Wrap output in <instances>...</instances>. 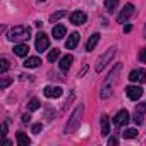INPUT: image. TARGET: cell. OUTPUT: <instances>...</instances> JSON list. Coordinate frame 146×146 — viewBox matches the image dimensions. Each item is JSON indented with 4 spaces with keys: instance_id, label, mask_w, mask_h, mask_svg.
I'll use <instances>...</instances> for the list:
<instances>
[{
    "instance_id": "cell-27",
    "label": "cell",
    "mask_w": 146,
    "mask_h": 146,
    "mask_svg": "<svg viewBox=\"0 0 146 146\" xmlns=\"http://www.w3.org/2000/svg\"><path fill=\"white\" fill-rule=\"evenodd\" d=\"M11 83H12V79H9V78H2V83H0V90H5Z\"/></svg>"
},
{
    "instance_id": "cell-22",
    "label": "cell",
    "mask_w": 146,
    "mask_h": 146,
    "mask_svg": "<svg viewBox=\"0 0 146 146\" xmlns=\"http://www.w3.org/2000/svg\"><path fill=\"white\" fill-rule=\"evenodd\" d=\"M119 5V0H105V9L108 12H113V9Z\"/></svg>"
},
{
    "instance_id": "cell-5",
    "label": "cell",
    "mask_w": 146,
    "mask_h": 146,
    "mask_svg": "<svg viewBox=\"0 0 146 146\" xmlns=\"http://www.w3.org/2000/svg\"><path fill=\"white\" fill-rule=\"evenodd\" d=\"M127 122H129V112L127 110H119L113 117L115 127H124V125H127Z\"/></svg>"
},
{
    "instance_id": "cell-6",
    "label": "cell",
    "mask_w": 146,
    "mask_h": 146,
    "mask_svg": "<svg viewBox=\"0 0 146 146\" xmlns=\"http://www.w3.org/2000/svg\"><path fill=\"white\" fill-rule=\"evenodd\" d=\"M35 45H36V50H38V52H45V50L50 46V40H48V36H46L45 33H38Z\"/></svg>"
},
{
    "instance_id": "cell-10",
    "label": "cell",
    "mask_w": 146,
    "mask_h": 146,
    "mask_svg": "<svg viewBox=\"0 0 146 146\" xmlns=\"http://www.w3.org/2000/svg\"><path fill=\"white\" fill-rule=\"evenodd\" d=\"M125 95H127V98H131V100H139L141 95H143V90H141L139 86H127V88H125Z\"/></svg>"
},
{
    "instance_id": "cell-24",
    "label": "cell",
    "mask_w": 146,
    "mask_h": 146,
    "mask_svg": "<svg viewBox=\"0 0 146 146\" xmlns=\"http://www.w3.org/2000/svg\"><path fill=\"white\" fill-rule=\"evenodd\" d=\"M58 57H60V50H57V48H55V50H52V52L48 53V62H55Z\"/></svg>"
},
{
    "instance_id": "cell-33",
    "label": "cell",
    "mask_w": 146,
    "mask_h": 146,
    "mask_svg": "<svg viewBox=\"0 0 146 146\" xmlns=\"http://www.w3.org/2000/svg\"><path fill=\"white\" fill-rule=\"evenodd\" d=\"M131 29H132V28H131V26H129V24H127V26H125V28H124V31H125V33H129V31H131Z\"/></svg>"
},
{
    "instance_id": "cell-35",
    "label": "cell",
    "mask_w": 146,
    "mask_h": 146,
    "mask_svg": "<svg viewBox=\"0 0 146 146\" xmlns=\"http://www.w3.org/2000/svg\"><path fill=\"white\" fill-rule=\"evenodd\" d=\"M38 2H45V0H38Z\"/></svg>"
},
{
    "instance_id": "cell-32",
    "label": "cell",
    "mask_w": 146,
    "mask_h": 146,
    "mask_svg": "<svg viewBox=\"0 0 146 146\" xmlns=\"http://www.w3.org/2000/svg\"><path fill=\"white\" fill-rule=\"evenodd\" d=\"M29 119H31V117H29L28 113H24V115H23V124H28V122H29Z\"/></svg>"
},
{
    "instance_id": "cell-20",
    "label": "cell",
    "mask_w": 146,
    "mask_h": 146,
    "mask_svg": "<svg viewBox=\"0 0 146 146\" xmlns=\"http://www.w3.org/2000/svg\"><path fill=\"white\" fill-rule=\"evenodd\" d=\"M16 139H17V144H19V146H29V144H31V139H29L24 132H17V134H16Z\"/></svg>"
},
{
    "instance_id": "cell-4",
    "label": "cell",
    "mask_w": 146,
    "mask_h": 146,
    "mask_svg": "<svg viewBox=\"0 0 146 146\" xmlns=\"http://www.w3.org/2000/svg\"><path fill=\"white\" fill-rule=\"evenodd\" d=\"M113 55H115V48H108V50L98 58V62H96V72H102V70L108 65V62L113 58Z\"/></svg>"
},
{
    "instance_id": "cell-12",
    "label": "cell",
    "mask_w": 146,
    "mask_h": 146,
    "mask_svg": "<svg viewBox=\"0 0 146 146\" xmlns=\"http://www.w3.org/2000/svg\"><path fill=\"white\" fill-rule=\"evenodd\" d=\"M43 95L46 96V98H58V96H62V88H52V86H46L45 90H43Z\"/></svg>"
},
{
    "instance_id": "cell-8",
    "label": "cell",
    "mask_w": 146,
    "mask_h": 146,
    "mask_svg": "<svg viewBox=\"0 0 146 146\" xmlns=\"http://www.w3.org/2000/svg\"><path fill=\"white\" fill-rule=\"evenodd\" d=\"M132 14H134V5H132V4L124 5V9H122V11H120V14L117 16V23H125Z\"/></svg>"
},
{
    "instance_id": "cell-19",
    "label": "cell",
    "mask_w": 146,
    "mask_h": 146,
    "mask_svg": "<svg viewBox=\"0 0 146 146\" xmlns=\"http://www.w3.org/2000/svg\"><path fill=\"white\" fill-rule=\"evenodd\" d=\"M100 124H102V134H103V136H108V134H110V122H108V117H107V115H102Z\"/></svg>"
},
{
    "instance_id": "cell-31",
    "label": "cell",
    "mask_w": 146,
    "mask_h": 146,
    "mask_svg": "<svg viewBox=\"0 0 146 146\" xmlns=\"http://www.w3.org/2000/svg\"><path fill=\"white\" fill-rule=\"evenodd\" d=\"M110 144H112V146L119 144V139H117V137H108V146H110Z\"/></svg>"
},
{
    "instance_id": "cell-18",
    "label": "cell",
    "mask_w": 146,
    "mask_h": 146,
    "mask_svg": "<svg viewBox=\"0 0 146 146\" xmlns=\"http://www.w3.org/2000/svg\"><path fill=\"white\" fill-rule=\"evenodd\" d=\"M40 64H41V60H40L38 57H28L23 65H24L26 69H35V67H38Z\"/></svg>"
},
{
    "instance_id": "cell-29",
    "label": "cell",
    "mask_w": 146,
    "mask_h": 146,
    "mask_svg": "<svg viewBox=\"0 0 146 146\" xmlns=\"http://www.w3.org/2000/svg\"><path fill=\"white\" fill-rule=\"evenodd\" d=\"M139 60H141V62H146V46L139 52Z\"/></svg>"
},
{
    "instance_id": "cell-9",
    "label": "cell",
    "mask_w": 146,
    "mask_h": 146,
    "mask_svg": "<svg viewBox=\"0 0 146 146\" xmlns=\"http://www.w3.org/2000/svg\"><path fill=\"white\" fill-rule=\"evenodd\" d=\"M144 112H146V103H139L134 110V124L136 125H141L143 124V119H144Z\"/></svg>"
},
{
    "instance_id": "cell-25",
    "label": "cell",
    "mask_w": 146,
    "mask_h": 146,
    "mask_svg": "<svg viewBox=\"0 0 146 146\" xmlns=\"http://www.w3.org/2000/svg\"><path fill=\"white\" fill-rule=\"evenodd\" d=\"M122 136L127 137V139H131V137H136V136H137V131H136V129H125V131L122 132Z\"/></svg>"
},
{
    "instance_id": "cell-30",
    "label": "cell",
    "mask_w": 146,
    "mask_h": 146,
    "mask_svg": "<svg viewBox=\"0 0 146 146\" xmlns=\"http://www.w3.org/2000/svg\"><path fill=\"white\" fill-rule=\"evenodd\" d=\"M5 136H7V122L2 124V137L5 139Z\"/></svg>"
},
{
    "instance_id": "cell-16",
    "label": "cell",
    "mask_w": 146,
    "mask_h": 146,
    "mask_svg": "<svg viewBox=\"0 0 146 146\" xmlns=\"http://www.w3.org/2000/svg\"><path fill=\"white\" fill-rule=\"evenodd\" d=\"M52 35H53V38H55V40H62V38L65 36V26H62V24H57V26H53V29H52Z\"/></svg>"
},
{
    "instance_id": "cell-3",
    "label": "cell",
    "mask_w": 146,
    "mask_h": 146,
    "mask_svg": "<svg viewBox=\"0 0 146 146\" xmlns=\"http://www.w3.org/2000/svg\"><path fill=\"white\" fill-rule=\"evenodd\" d=\"M29 35H31L29 26H14V28L9 31L7 38H9L11 41H24V40L29 38Z\"/></svg>"
},
{
    "instance_id": "cell-23",
    "label": "cell",
    "mask_w": 146,
    "mask_h": 146,
    "mask_svg": "<svg viewBox=\"0 0 146 146\" xmlns=\"http://www.w3.org/2000/svg\"><path fill=\"white\" fill-rule=\"evenodd\" d=\"M28 108H29V110H33V112H35V110H38V108H40V100H38V98H31V100H29V103H28Z\"/></svg>"
},
{
    "instance_id": "cell-13",
    "label": "cell",
    "mask_w": 146,
    "mask_h": 146,
    "mask_svg": "<svg viewBox=\"0 0 146 146\" xmlns=\"http://www.w3.org/2000/svg\"><path fill=\"white\" fill-rule=\"evenodd\" d=\"M78 43H79V33H70L69 38H67V41H65V48L74 50L78 46Z\"/></svg>"
},
{
    "instance_id": "cell-11",
    "label": "cell",
    "mask_w": 146,
    "mask_h": 146,
    "mask_svg": "<svg viewBox=\"0 0 146 146\" xmlns=\"http://www.w3.org/2000/svg\"><path fill=\"white\" fill-rule=\"evenodd\" d=\"M86 21H88V16H86L84 12H79V11H78V12H72V14H70V23L76 24V26L84 24Z\"/></svg>"
},
{
    "instance_id": "cell-34",
    "label": "cell",
    "mask_w": 146,
    "mask_h": 146,
    "mask_svg": "<svg viewBox=\"0 0 146 146\" xmlns=\"http://www.w3.org/2000/svg\"><path fill=\"white\" fill-rule=\"evenodd\" d=\"M143 36L146 38V26H144V31H143Z\"/></svg>"
},
{
    "instance_id": "cell-2",
    "label": "cell",
    "mask_w": 146,
    "mask_h": 146,
    "mask_svg": "<svg viewBox=\"0 0 146 146\" xmlns=\"http://www.w3.org/2000/svg\"><path fill=\"white\" fill-rule=\"evenodd\" d=\"M83 105H78V108L72 112V115H70V119H69V122H67V125H65V129H64V132L65 134H70V132H74L78 127H79V124H81V117H83Z\"/></svg>"
},
{
    "instance_id": "cell-1",
    "label": "cell",
    "mask_w": 146,
    "mask_h": 146,
    "mask_svg": "<svg viewBox=\"0 0 146 146\" xmlns=\"http://www.w3.org/2000/svg\"><path fill=\"white\" fill-rule=\"evenodd\" d=\"M120 69H122V65L120 64H117L112 70H110V74H108V78L103 81V84H102V90H100V96L105 100V98H108L110 95H112V91H113V86H115V83H117V76H119V72H120Z\"/></svg>"
},
{
    "instance_id": "cell-21",
    "label": "cell",
    "mask_w": 146,
    "mask_h": 146,
    "mask_svg": "<svg viewBox=\"0 0 146 146\" xmlns=\"http://www.w3.org/2000/svg\"><path fill=\"white\" fill-rule=\"evenodd\" d=\"M64 16H67L65 11H57V12H53V14L50 16V23H57V21H60Z\"/></svg>"
},
{
    "instance_id": "cell-17",
    "label": "cell",
    "mask_w": 146,
    "mask_h": 146,
    "mask_svg": "<svg viewBox=\"0 0 146 146\" xmlns=\"http://www.w3.org/2000/svg\"><path fill=\"white\" fill-rule=\"evenodd\" d=\"M98 41H100V35H98V33L91 35V36H90V40H88V43H86V50H88V52L95 50V46L98 45Z\"/></svg>"
},
{
    "instance_id": "cell-15",
    "label": "cell",
    "mask_w": 146,
    "mask_h": 146,
    "mask_svg": "<svg viewBox=\"0 0 146 146\" xmlns=\"http://www.w3.org/2000/svg\"><path fill=\"white\" fill-rule=\"evenodd\" d=\"M72 62H74V57H72V55L62 57V58H60V70H69L70 65H72Z\"/></svg>"
},
{
    "instance_id": "cell-14",
    "label": "cell",
    "mask_w": 146,
    "mask_h": 146,
    "mask_svg": "<svg viewBox=\"0 0 146 146\" xmlns=\"http://www.w3.org/2000/svg\"><path fill=\"white\" fill-rule=\"evenodd\" d=\"M28 52H29V46H28L26 43H17V45L14 46V53H16L17 57H26Z\"/></svg>"
},
{
    "instance_id": "cell-28",
    "label": "cell",
    "mask_w": 146,
    "mask_h": 146,
    "mask_svg": "<svg viewBox=\"0 0 146 146\" xmlns=\"http://www.w3.org/2000/svg\"><path fill=\"white\" fill-rule=\"evenodd\" d=\"M41 129H43V124H41V122L33 125V132H35V134H40V131H41Z\"/></svg>"
},
{
    "instance_id": "cell-7",
    "label": "cell",
    "mask_w": 146,
    "mask_h": 146,
    "mask_svg": "<svg viewBox=\"0 0 146 146\" xmlns=\"http://www.w3.org/2000/svg\"><path fill=\"white\" fill-rule=\"evenodd\" d=\"M129 79L132 83H146V70L144 69H134V70H131Z\"/></svg>"
},
{
    "instance_id": "cell-26",
    "label": "cell",
    "mask_w": 146,
    "mask_h": 146,
    "mask_svg": "<svg viewBox=\"0 0 146 146\" xmlns=\"http://www.w3.org/2000/svg\"><path fill=\"white\" fill-rule=\"evenodd\" d=\"M7 70H9V60L2 58V60H0V72L4 74V72H7Z\"/></svg>"
}]
</instances>
